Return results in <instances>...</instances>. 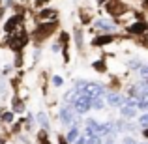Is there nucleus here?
Segmentation results:
<instances>
[{"label": "nucleus", "instance_id": "7", "mask_svg": "<svg viewBox=\"0 0 148 144\" xmlns=\"http://www.w3.org/2000/svg\"><path fill=\"white\" fill-rule=\"evenodd\" d=\"M112 133V124H99V131H98V137H105V135H111Z\"/></svg>", "mask_w": 148, "mask_h": 144}, {"label": "nucleus", "instance_id": "12", "mask_svg": "<svg viewBox=\"0 0 148 144\" xmlns=\"http://www.w3.org/2000/svg\"><path fill=\"white\" fill-rule=\"evenodd\" d=\"M92 107H94V109H101V107H103V97H94V99H92Z\"/></svg>", "mask_w": 148, "mask_h": 144}, {"label": "nucleus", "instance_id": "22", "mask_svg": "<svg viewBox=\"0 0 148 144\" xmlns=\"http://www.w3.org/2000/svg\"><path fill=\"white\" fill-rule=\"evenodd\" d=\"M60 144H66V141H62V139H60Z\"/></svg>", "mask_w": 148, "mask_h": 144}, {"label": "nucleus", "instance_id": "11", "mask_svg": "<svg viewBox=\"0 0 148 144\" xmlns=\"http://www.w3.org/2000/svg\"><path fill=\"white\" fill-rule=\"evenodd\" d=\"M17 23H19V19H17V17H13V19H10V21H8V25H6V26H4V30H6V32H10V30H11V28H13V26H15V25H17Z\"/></svg>", "mask_w": 148, "mask_h": 144}, {"label": "nucleus", "instance_id": "8", "mask_svg": "<svg viewBox=\"0 0 148 144\" xmlns=\"http://www.w3.org/2000/svg\"><path fill=\"white\" fill-rule=\"evenodd\" d=\"M94 28H98V30H114V25H111L109 21H96Z\"/></svg>", "mask_w": 148, "mask_h": 144}, {"label": "nucleus", "instance_id": "24", "mask_svg": "<svg viewBox=\"0 0 148 144\" xmlns=\"http://www.w3.org/2000/svg\"><path fill=\"white\" fill-rule=\"evenodd\" d=\"M105 144H112V142H105Z\"/></svg>", "mask_w": 148, "mask_h": 144}, {"label": "nucleus", "instance_id": "25", "mask_svg": "<svg viewBox=\"0 0 148 144\" xmlns=\"http://www.w3.org/2000/svg\"><path fill=\"white\" fill-rule=\"evenodd\" d=\"M40 2H43V0H40Z\"/></svg>", "mask_w": 148, "mask_h": 144}, {"label": "nucleus", "instance_id": "15", "mask_svg": "<svg viewBox=\"0 0 148 144\" xmlns=\"http://www.w3.org/2000/svg\"><path fill=\"white\" fill-rule=\"evenodd\" d=\"M86 144H101V141H99V137H98V135H94V137H88Z\"/></svg>", "mask_w": 148, "mask_h": 144}, {"label": "nucleus", "instance_id": "9", "mask_svg": "<svg viewBox=\"0 0 148 144\" xmlns=\"http://www.w3.org/2000/svg\"><path fill=\"white\" fill-rule=\"evenodd\" d=\"M79 129H77V126H73L71 127V129H69V133H68V142H77V141H79Z\"/></svg>", "mask_w": 148, "mask_h": 144}, {"label": "nucleus", "instance_id": "20", "mask_svg": "<svg viewBox=\"0 0 148 144\" xmlns=\"http://www.w3.org/2000/svg\"><path fill=\"white\" fill-rule=\"evenodd\" d=\"M41 17H54V13H53V11H43Z\"/></svg>", "mask_w": 148, "mask_h": 144}, {"label": "nucleus", "instance_id": "13", "mask_svg": "<svg viewBox=\"0 0 148 144\" xmlns=\"http://www.w3.org/2000/svg\"><path fill=\"white\" fill-rule=\"evenodd\" d=\"M38 120H40V124H41V126L45 127V129H47V127H49V120H47V116H45L43 112H41V114L38 116Z\"/></svg>", "mask_w": 148, "mask_h": 144}, {"label": "nucleus", "instance_id": "23", "mask_svg": "<svg viewBox=\"0 0 148 144\" xmlns=\"http://www.w3.org/2000/svg\"><path fill=\"white\" fill-rule=\"evenodd\" d=\"M145 135H146V137H148V129H145Z\"/></svg>", "mask_w": 148, "mask_h": 144}, {"label": "nucleus", "instance_id": "2", "mask_svg": "<svg viewBox=\"0 0 148 144\" xmlns=\"http://www.w3.org/2000/svg\"><path fill=\"white\" fill-rule=\"evenodd\" d=\"M137 109H139L137 99H127V103L124 105V107H120V114H122L124 118H133V116L137 114Z\"/></svg>", "mask_w": 148, "mask_h": 144}, {"label": "nucleus", "instance_id": "21", "mask_svg": "<svg viewBox=\"0 0 148 144\" xmlns=\"http://www.w3.org/2000/svg\"><path fill=\"white\" fill-rule=\"evenodd\" d=\"M124 144H135V141H133V139H130V137H127V139H124Z\"/></svg>", "mask_w": 148, "mask_h": 144}, {"label": "nucleus", "instance_id": "14", "mask_svg": "<svg viewBox=\"0 0 148 144\" xmlns=\"http://www.w3.org/2000/svg\"><path fill=\"white\" fill-rule=\"evenodd\" d=\"M130 30H131V32H143V30H145V25H143V23H139V25H133Z\"/></svg>", "mask_w": 148, "mask_h": 144}, {"label": "nucleus", "instance_id": "19", "mask_svg": "<svg viewBox=\"0 0 148 144\" xmlns=\"http://www.w3.org/2000/svg\"><path fill=\"white\" fill-rule=\"evenodd\" d=\"M105 41H111V36H103L101 40H98L96 43H105Z\"/></svg>", "mask_w": 148, "mask_h": 144}, {"label": "nucleus", "instance_id": "6", "mask_svg": "<svg viewBox=\"0 0 148 144\" xmlns=\"http://www.w3.org/2000/svg\"><path fill=\"white\" fill-rule=\"evenodd\" d=\"M98 131H99V122H96V120H86V135L88 137L98 135Z\"/></svg>", "mask_w": 148, "mask_h": 144}, {"label": "nucleus", "instance_id": "26", "mask_svg": "<svg viewBox=\"0 0 148 144\" xmlns=\"http://www.w3.org/2000/svg\"><path fill=\"white\" fill-rule=\"evenodd\" d=\"M0 144H2V142H0Z\"/></svg>", "mask_w": 148, "mask_h": 144}, {"label": "nucleus", "instance_id": "4", "mask_svg": "<svg viewBox=\"0 0 148 144\" xmlns=\"http://www.w3.org/2000/svg\"><path fill=\"white\" fill-rule=\"evenodd\" d=\"M107 103L111 105V107H124V105L127 103V97H124L122 94H118V92H111V94H107Z\"/></svg>", "mask_w": 148, "mask_h": 144}, {"label": "nucleus", "instance_id": "18", "mask_svg": "<svg viewBox=\"0 0 148 144\" xmlns=\"http://www.w3.org/2000/svg\"><path fill=\"white\" fill-rule=\"evenodd\" d=\"M13 120V114L11 112H6V114H2V122H11Z\"/></svg>", "mask_w": 148, "mask_h": 144}, {"label": "nucleus", "instance_id": "10", "mask_svg": "<svg viewBox=\"0 0 148 144\" xmlns=\"http://www.w3.org/2000/svg\"><path fill=\"white\" fill-rule=\"evenodd\" d=\"M139 126L145 127V129H148V112L143 114V116H139Z\"/></svg>", "mask_w": 148, "mask_h": 144}, {"label": "nucleus", "instance_id": "1", "mask_svg": "<svg viewBox=\"0 0 148 144\" xmlns=\"http://www.w3.org/2000/svg\"><path fill=\"white\" fill-rule=\"evenodd\" d=\"M90 107H92V97H88V96H84V94L77 96L75 101H73V109H75L79 114L88 112V111H90Z\"/></svg>", "mask_w": 148, "mask_h": 144}, {"label": "nucleus", "instance_id": "17", "mask_svg": "<svg viewBox=\"0 0 148 144\" xmlns=\"http://www.w3.org/2000/svg\"><path fill=\"white\" fill-rule=\"evenodd\" d=\"M13 109H15L17 112H23V109H25V107H23V103H21V101H17V99H15V101H13Z\"/></svg>", "mask_w": 148, "mask_h": 144}, {"label": "nucleus", "instance_id": "5", "mask_svg": "<svg viewBox=\"0 0 148 144\" xmlns=\"http://www.w3.org/2000/svg\"><path fill=\"white\" fill-rule=\"evenodd\" d=\"M73 118H75V114H73V111L69 107H64L60 111V122L66 124V126H69V124H73Z\"/></svg>", "mask_w": 148, "mask_h": 144}, {"label": "nucleus", "instance_id": "16", "mask_svg": "<svg viewBox=\"0 0 148 144\" xmlns=\"http://www.w3.org/2000/svg\"><path fill=\"white\" fill-rule=\"evenodd\" d=\"M53 84L54 86H62V84H64V79H62V77H53Z\"/></svg>", "mask_w": 148, "mask_h": 144}, {"label": "nucleus", "instance_id": "3", "mask_svg": "<svg viewBox=\"0 0 148 144\" xmlns=\"http://www.w3.org/2000/svg\"><path fill=\"white\" fill-rule=\"evenodd\" d=\"M84 96H88V97H101L105 94V88L101 86V84H96V83H86V86H84V92H83Z\"/></svg>", "mask_w": 148, "mask_h": 144}]
</instances>
